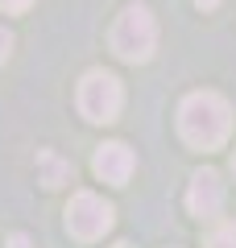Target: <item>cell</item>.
I'll list each match as a JSON object with an SVG mask.
<instances>
[{"instance_id":"cell-1","label":"cell","mask_w":236,"mask_h":248,"mask_svg":"<svg viewBox=\"0 0 236 248\" xmlns=\"http://www.w3.org/2000/svg\"><path fill=\"white\" fill-rule=\"evenodd\" d=\"M178 133L191 149L199 153H211L228 141L232 133V108H228L224 95L216 91H191L178 108Z\"/></svg>"},{"instance_id":"cell-2","label":"cell","mask_w":236,"mask_h":248,"mask_svg":"<svg viewBox=\"0 0 236 248\" xmlns=\"http://www.w3.org/2000/svg\"><path fill=\"white\" fill-rule=\"evenodd\" d=\"M108 46H112L116 58L124 62H145L157 46V21L145 4H129V9L116 17L112 33H108Z\"/></svg>"},{"instance_id":"cell-3","label":"cell","mask_w":236,"mask_h":248,"mask_svg":"<svg viewBox=\"0 0 236 248\" xmlns=\"http://www.w3.org/2000/svg\"><path fill=\"white\" fill-rule=\"evenodd\" d=\"M79 112H83V120L91 124H108L120 116V104H124V87L116 75L108 71H87L83 75V83H79V95H75Z\"/></svg>"},{"instance_id":"cell-4","label":"cell","mask_w":236,"mask_h":248,"mask_svg":"<svg viewBox=\"0 0 236 248\" xmlns=\"http://www.w3.org/2000/svg\"><path fill=\"white\" fill-rule=\"evenodd\" d=\"M112 203H104L100 195H91V190H79L75 199H70L67 207V232L75 240H100L108 228H112Z\"/></svg>"},{"instance_id":"cell-5","label":"cell","mask_w":236,"mask_h":248,"mask_svg":"<svg viewBox=\"0 0 236 248\" xmlns=\"http://www.w3.org/2000/svg\"><path fill=\"white\" fill-rule=\"evenodd\" d=\"M186 207H191V215H199V219H216V215L224 211V182H219L216 170H199V174L191 178Z\"/></svg>"},{"instance_id":"cell-6","label":"cell","mask_w":236,"mask_h":248,"mask_svg":"<svg viewBox=\"0 0 236 248\" xmlns=\"http://www.w3.org/2000/svg\"><path fill=\"white\" fill-rule=\"evenodd\" d=\"M133 166H137V157H133V149L124 141H108L96 149V157H91V170H96V178H104V182L112 186H124L133 174Z\"/></svg>"},{"instance_id":"cell-7","label":"cell","mask_w":236,"mask_h":248,"mask_svg":"<svg viewBox=\"0 0 236 248\" xmlns=\"http://www.w3.org/2000/svg\"><path fill=\"white\" fill-rule=\"evenodd\" d=\"M70 174H75L70 161L58 157L54 149H42V153H37V182H42V186H50V190H54V186L70 182Z\"/></svg>"},{"instance_id":"cell-8","label":"cell","mask_w":236,"mask_h":248,"mask_svg":"<svg viewBox=\"0 0 236 248\" xmlns=\"http://www.w3.org/2000/svg\"><path fill=\"white\" fill-rule=\"evenodd\" d=\"M207 248H236V223H219V228L211 232Z\"/></svg>"},{"instance_id":"cell-9","label":"cell","mask_w":236,"mask_h":248,"mask_svg":"<svg viewBox=\"0 0 236 248\" xmlns=\"http://www.w3.org/2000/svg\"><path fill=\"white\" fill-rule=\"evenodd\" d=\"M9 54H13V33H9L4 25H0V62L9 58Z\"/></svg>"},{"instance_id":"cell-10","label":"cell","mask_w":236,"mask_h":248,"mask_svg":"<svg viewBox=\"0 0 236 248\" xmlns=\"http://www.w3.org/2000/svg\"><path fill=\"white\" fill-rule=\"evenodd\" d=\"M29 4H34V0H0V9H4V13H25Z\"/></svg>"},{"instance_id":"cell-11","label":"cell","mask_w":236,"mask_h":248,"mask_svg":"<svg viewBox=\"0 0 236 248\" xmlns=\"http://www.w3.org/2000/svg\"><path fill=\"white\" fill-rule=\"evenodd\" d=\"M9 248H34V244H29L25 232H13V236H9Z\"/></svg>"},{"instance_id":"cell-12","label":"cell","mask_w":236,"mask_h":248,"mask_svg":"<svg viewBox=\"0 0 236 248\" xmlns=\"http://www.w3.org/2000/svg\"><path fill=\"white\" fill-rule=\"evenodd\" d=\"M195 4H199V9H216L219 0H195Z\"/></svg>"},{"instance_id":"cell-13","label":"cell","mask_w":236,"mask_h":248,"mask_svg":"<svg viewBox=\"0 0 236 248\" xmlns=\"http://www.w3.org/2000/svg\"><path fill=\"white\" fill-rule=\"evenodd\" d=\"M116 248H129V244H116Z\"/></svg>"},{"instance_id":"cell-14","label":"cell","mask_w":236,"mask_h":248,"mask_svg":"<svg viewBox=\"0 0 236 248\" xmlns=\"http://www.w3.org/2000/svg\"><path fill=\"white\" fill-rule=\"evenodd\" d=\"M232 170H236V157H232Z\"/></svg>"}]
</instances>
